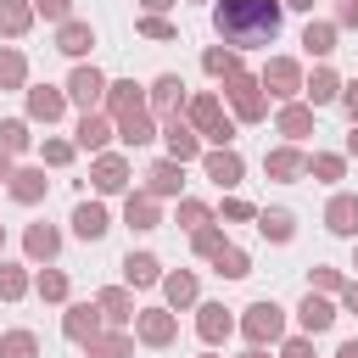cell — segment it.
<instances>
[{
	"label": "cell",
	"mask_w": 358,
	"mask_h": 358,
	"mask_svg": "<svg viewBox=\"0 0 358 358\" xmlns=\"http://www.w3.org/2000/svg\"><path fill=\"white\" fill-rule=\"evenodd\" d=\"M95 324H101L95 308H67V336L73 341H95Z\"/></svg>",
	"instance_id": "d6986e66"
},
{
	"label": "cell",
	"mask_w": 358,
	"mask_h": 358,
	"mask_svg": "<svg viewBox=\"0 0 358 358\" xmlns=\"http://www.w3.org/2000/svg\"><path fill=\"white\" fill-rule=\"evenodd\" d=\"M123 218H129L134 229H157V207H151L145 196H129V207H123Z\"/></svg>",
	"instance_id": "4316f807"
},
{
	"label": "cell",
	"mask_w": 358,
	"mask_h": 358,
	"mask_svg": "<svg viewBox=\"0 0 358 358\" xmlns=\"http://www.w3.org/2000/svg\"><path fill=\"white\" fill-rule=\"evenodd\" d=\"M28 257H56V229L34 224V229H28Z\"/></svg>",
	"instance_id": "f1b7e54d"
},
{
	"label": "cell",
	"mask_w": 358,
	"mask_h": 358,
	"mask_svg": "<svg viewBox=\"0 0 358 358\" xmlns=\"http://www.w3.org/2000/svg\"><path fill=\"white\" fill-rule=\"evenodd\" d=\"M224 218H257L252 201H224Z\"/></svg>",
	"instance_id": "c3c4849f"
},
{
	"label": "cell",
	"mask_w": 358,
	"mask_h": 358,
	"mask_svg": "<svg viewBox=\"0 0 358 358\" xmlns=\"http://www.w3.org/2000/svg\"><path fill=\"white\" fill-rule=\"evenodd\" d=\"M207 179H218V185H241V157H235V151H213V157H207Z\"/></svg>",
	"instance_id": "8fae6325"
},
{
	"label": "cell",
	"mask_w": 358,
	"mask_h": 358,
	"mask_svg": "<svg viewBox=\"0 0 358 358\" xmlns=\"http://www.w3.org/2000/svg\"><path fill=\"white\" fill-rule=\"evenodd\" d=\"M196 330H201V341H224V336H229V313H224L218 302H207L201 319H196Z\"/></svg>",
	"instance_id": "4fadbf2b"
},
{
	"label": "cell",
	"mask_w": 358,
	"mask_h": 358,
	"mask_svg": "<svg viewBox=\"0 0 358 358\" xmlns=\"http://www.w3.org/2000/svg\"><path fill=\"white\" fill-rule=\"evenodd\" d=\"M347 112L358 117V84H347Z\"/></svg>",
	"instance_id": "816d5d0a"
},
{
	"label": "cell",
	"mask_w": 358,
	"mask_h": 358,
	"mask_svg": "<svg viewBox=\"0 0 358 358\" xmlns=\"http://www.w3.org/2000/svg\"><path fill=\"white\" fill-rule=\"evenodd\" d=\"M0 179H11V162H6V151H0Z\"/></svg>",
	"instance_id": "11a10c76"
},
{
	"label": "cell",
	"mask_w": 358,
	"mask_h": 358,
	"mask_svg": "<svg viewBox=\"0 0 358 358\" xmlns=\"http://www.w3.org/2000/svg\"><path fill=\"white\" fill-rule=\"evenodd\" d=\"M140 336H145L151 347H168V341H173V313H162V308L140 313Z\"/></svg>",
	"instance_id": "52a82bcc"
},
{
	"label": "cell",
	"mask_w": 358,
	"mask_h": 358,
	"mask_svg": "<svg viewBox=\"0 0 358 358\" xmlns=\"http://www.w3.org/2000/svg\"><path fill=\"white\" fill-rule=\"evenodd\" d=\"M39 11H45V17H56V22H62V17H67V11H73V0H39Z\"/></svg>",
	"instance_id": "7dc6e473"
},
{
	"label": "cell",
	"mask_w": 358,
	"mask_h": 358,
	"mask_svg": "<svg viewBox=\"0 0 358 358\" xmlns=\"http://www.w3.org/2000/svg\"><path fill=\"white\" fill-rule=\"evenodd\" d=\"M22 145H28V129H22L17 117H6V123H0V151L11 157V151H22Z\"/></svg>",
	"instance_id": "836d02e7"
},
{
	"label": "cell",
	"mask_w": 358,
	"mask_h": 358,
	"mask_svg": "<svg viewBox=\"0 0 358 358\" xmlns=\"http://www.w3.org/2000/svg\"><path fill=\"white\" fill-rule=\"evenodd\" d=\"M257 229L268 241H291V213H257Z\"/></svg>",
	"instance_id": "83f0119b"
},
{
	"label": "cell",
	"mask_w": 358,
	"mask_h": 358,
	"mask_svg": "<svg viewBox=\"0 0 358 358\" xmlns=\"http://www.w3.org/2000/svg\"><path fill=\"white\" fill-rule=\"evenodd\" d=\"M347 151H352V157H358V129H352V134H347Z\"/></svg>",
	"instance_id": "9f6ffc18"
},
{
	"label": "cell",
	"mask_w": 358,
	"mask_h": 358,
	"mask_svg": "<svg viewBox=\"0 0 358 358\" xmlns=\"http://www.w3.org/2000/svg\"><path fill=\"white\" fill-rule=\"evenodd\" d=\"M140 34H151V39H173V28H168L162 17H145V22H140Z\"/></svg>",
	"instance_id": "f6af8a7d"
},
{
	"label": "cell",
	"mask_w": 358,
	"mask_h": 358,
	"mask_svg": "<svg viewBox=\"0 0 358 358\" xmlns=\"http://www.w3.org/2000/svg\"><path fill=\"white\" fill-rule=\"evenodd\" d=\"M196 252H201V257H218V252H224L218 229H196Z\"/></svg>",
	"instance_id": "b9f144b4"
},
{
	"label": "cell",
	"mask_w": 358,
	"mask_h": 358,
	"mask_svg": "<svg viewBox=\"0 0 358 358\" xmlns=\"http://www.w3.org/2000/svg\"><path fill=\"white\" fill-rule=\"evenodd\" d=\"M22 28H28V6L0 0V34H22Z\"/></svg>",
	"instance_id": "d6a6232c"
},
{
	"label": "cell",
	"mask_w": 358,
	"mask_h": 358,
	"mask_svg": "<svg viewBox=\"0 0 358 358\" xmlns=\"http://www.w3.org/2000/svg\"><path fill=\"white\" fill-rule=\"evenodd\" d=\"M179 218H185L190 229H201V224H207V207H201V201H185V207H179Z\"/></svg>",
	"instance_id": "ee69618b"
},
{
	"label": "cell",
	"mask_w": 358,
	"mask_h": 358,
	"mask_svg": "<svg viewBox=\"0 0 358 358\" xmlns=\"http://www.w3.org/2000/svg\"><path fill=\"white\" fill-rule=\"evenodd\" d=\"M302 45H308L313 56H330V50H336V28H330V22H308V34H302Z\"/></svg>",
	"instance_id": "7402d4cb"
},
{
	"label": "cell",
	"mask_w": 358,
	"mask_h": 358,
	"mask_svg": "<svg viewBox=\"0 0 358 358\" xmlns=\"http://www.w3.org/2000/svg\"><path fill=\"white\" fill-rule=\"evenodd\" d=\"M28 291V274L22 268H0V296H22Z\"/></svg>",
	"instance_id": "60d3db41"
},
{
	"label": "cell",
	"mask_w": 358,
	"mask_h": 358,
	"mask_svg": "<svg viewBox=\"0 0 358 358\" xmlns=\"http://www.w3.org/2000/svg\"><path fill=\"white\" fill-rule=\"evenodd\" d=\"M22 73H28L22 56L17 50H0V84H22Z\"/></svg>",
	"instance_id": "f35d334b"
},
{
	"label": "cell",
	"mask_w": 358,
	"mask_h": 358,
	"mask_svg": "<svg viewBox=\"0 0 358 358\" xmlns=\"http://www.w3.org/2000/svg\"><path fill=\"white\" fill-rule=\"evenodd\" d=\"M263 168H268L274 179H296V173H302V157H296V151H268Z\"/></svg>",
	"instance_id": "cb8c5ba5"
},
{
	"label": "cell",
	"mask_w": 358,
	"mask_h": 358,
	"mask_svg": "<svg viewBox=\"0 0 358 358\" xmlns=\"http://www.w3.org/2000/svg\"><path fill=\"white\" fill-rule=\"evenodd\" d=\"M330 319H336V308H330V302H319V296H308V302H302V330H313V336H319V330H330Z\"/></svg>",
	"instance_id": "44dd1931"
},
{
	"label": "cell",
	"mask_w": 358,
	"mask_h": 358,
	"mask_svg": "<svg viewBox=\"0 0 358 358\" xmlns=\"http://www.w3.org/2000/svg\"><path fill=\"white\" fill-rule=\"evenodd\" d=\"M280 358H313V347H308V341H285V352H280Z\"/></svg>",
	"instance_id": "681fc988"
},
{
	"label": "cell",
	"mask_w": 358,
	"mask_h": 358,
	"mask_svg": "<svg viewBox=\"0 0 358 358\" xmlns=\"http://www.w3.org/2000/svg\"><path fill=\"white\" fill-rule=\"evenodd\" d=\"M313 173L319 179H341V157H313Z\"/></svg>",
	"instance_id": "7bdbcfd3"
},
{
	"label": "cell",
	"mask_w": 358,
	"mask_h": 358,
	"mask_svg": "<svg viewBox=\"0 0 358 358\" xmlns=\"http://www.w3.org/2000/svg\"><path fill=\"white\" fill-rule=\"evenodd\" d=\"M229 95H235V112L252 123V117H263V95H257V78H246V73H235L229 78Z\"/></svg>",
	"instance_id": "5b68a950"
},
{
	"label": "cell",
	"mask_w": 358,
	"mask_h": 358,
	"mask_svg": "<svg viewBox=\"0 0 358 358\" xmlns=\"http://www.w3.org/2000/svg\"><path fill=\"white\" fill-rule=\"evenodd\" d=\"M246 358H263V352H246Z\"/></svg>",
	"instance_id": "91938a15"
},
{
	"label": "cell",
	"mask_w": 358,
	"mask_h": 358,
	"mask_svg": "<svg viewBox=\"0 0 358 358\" xmlns=\"http://www.w3.org/2000/svg\"><path fill=\"white\" fill-rule=\"evenodd\" d=\"M324 218H330L336 235H358V196H336V201L324 207Z\"/></svg>",
	"instance_id": "8992f818"
},
{
	"label": "cell",
	"mask_w": 358,
	"mask_h": 358,
	"mask_svg": "<svg viewBox=\"0 0 358 358\" xmlns=\"http://www.w3.org/2000/svg\"><path fill=\"white\" fill-rule=\"evenodd\" d=\"M145 179H151V190H157V196H173V190H179V162H157Z\"/></svg>",
	"instance_id": "484cf974"
},
{
	"label": "cell",
	"mask_w": 358,
	"mask_h": 358,
	"mask_svg": "<svg viewBox=\"0 0 358 358\" xmlns=\"http://www.w3.org/2000/svg\"><path fill=\"white\" fill-rule=\"evenodd\" d=\"M341 296H347V308H352V313H358V285H347V291H341Z\"/></svg>",
	"instance_id": "f5cc1de1"
},
{
	"label": "cell",
	"mask_w": 358,
	"mask_h": 358,
	"mask_svg": "<svg viewBox=\"0 0 358 358\" xmlns=\"http://www.w3.org/2000/svg\"><path fill=\"white\" fill-rule=\"evenodd\" d=\"M336 358H358V341H347V347H341V352H336Z\"/></svg>",
	"instance_id": "db71d44e"
},
{
	"label": "cell",
	"mask_w": 358,
	"mask_h": 358,
	"mask_svg": "<svg viewBox=\"0 0 358 358\" xmlns=\"http://www.w3.org/2000/svg\"><path fill=\"white\" fill-rule=\"evenodd\" d=\"M285 6H296V11H308V6H313V0H285Z\"/></svg>",
	"instance_id": "6f0895ef"
},
{
	"label": "cell",
	"mask_w": 358,
	"mask_h": 358,
	"mask_svg": "<svg viewBox=\"0 0 358 358\" xmlns=\"http://www.w3.org/2000/svg\"><path fill=\"white\" fill-rule=\"evenodd\" d=\"M67 157H73V145H62V140H50V145H45V162H56V168H62Z\"/></svg>",
	"instance_id": "bcb514c9"
},
{
	"label": "cell",
	"mask_w": 358,
	"mask_h": 358,
	"mask_svg": "<svg viewBox=\"0 0 358 358\" xmlns=\"http://www.w3.org/2000/svg\"><path fill=\"white\" fill-rule=\"evenodd\" d=\"M145 6H151V11H162V6H173V0H145Z\"/></svg>",
	"instance_id": "680465c9"
},
{
	"label": "cell",
	"mask_w": 358,
	"mask_h": 358,
	"mask_svg": "<svg viewBox=\"0 0 358 358\" xmlns=\"http://www.w3.org/2000/svg\"><path fill=\"white\" fill-rule=\"evenodd\" d=\"M123 274H129V285H157V257L151 252H129L123 257Z\"/></svg>",
	"instance_id": "7c38bea8"
},
{
	"label": "cell",
	"mask_w": 358,
	"mask_h": 358,
	"mask_svg": "<svg viewBox=\"0 0 358 358\" xmlns=\"http://www.w3.org/2000/svg\"><path fill=\"white\" fill-rule=\"evenodd\" d=\"M179 90H185V84L168 73V78H157V84H151V101H157V106H173V101H179Z\"/></svg>",
	"instance_id": "8d00e7d4"
},
{
	"label": "cell",
	"mask_w": 358,
	"mask_h": 358,
	"mask_svg": "<svg viewBox=\"0 0 358 358\" xmlns=\"http://www.w3.org/2000/svg\"><path fill=\"white\" fill-rule=\"evenodd\" d=\"M162 291H168V302H173V308H185V302L196 296V280H190V274H168V280H162Z\"/></svg>",
	"instance_id": "4dcf8cb0"
},
{
	"label": "cell",
	"mask_w": 358,
	"mask_h": 358,
	"mask_svg": "<svg viewBox=\"0 0 358 358\" xmlns=\"http://www.w3.org/2000/svg\"><path fill=\"white\" fill-rule=\"evenodd\" d=\"M280 324H285V319H280L274 302H252V308H246V336H252L257 347H263V341H280Z\"/></svg>",
	"instance_id": "3957f363"
},
{
	"label": "cell",
	"mask_w": 358,
	"mask_h": 358,
	"mask_svg": "<svg viewBox=\"0 0 358 358\" xmlns=\"http://www.w3.org/2000/svg\"><path fill=\"white\" fill-rule=\"evenodd\" d=\"M190 123H196V129H207V140H213V129L224 123V112H218V101H213V95H201V101H190Z\"/></svg>",
	"instance_id": "ffe728a7"
},
{
	"label": "cell",
	"mask_w": 358,
	"mask_h": 358,
	"mask_svg": "<svg viewBox=\"0 0 358 358\" xmlns=\"http://www.w3.org/2000/svg\"><path fill=\"white\" fill-rule=\"evenodd\" d=\"M213 263H218V274H224V280H241V274H252V268H246V252H235V246H224Z\"/></svg>",
	"instance_id": "f546056e"
},
{
	"label": "cell",
	"mask_w": 358,
	"mask_h": 358,
	"mask_svg": "<svg viewBox=\"0 0 358 358\" xmlns=\"http://www.w3.org/2000/svg\"><path fill=\"white\" fill-rule=\"evenodd\" d=\"M90 358H129V336H95Z\"/></svg>",
	"instance_id": "1f68e13d"
},
{
	"label": "cell",
	"mask_w": 358,
	"mask_h": 358,
	"mask_svg": "<svg viewBox=\"0 0 358 358\" xmlns=\"http://www.w3.org/2000/svg\"><path fill=\"white\" fill-rule=\"evenodd\" d=\"M73 229H78L84 241H101V235H106V207H95V201H84V207L73 213Z\"/></svg>",
	"instance_id": "9c48e42d"
},
{
	"label": "cell",
	"mask_w": 358,
	"mask_h": 358,
	"mask_svg": "<svg viewBox=\"0 0 358 358\" xmlns=\"http://www.w3.org/2000/svg\"><path fill=\"white\" fill-rule=\"evenodd\" d=\"M106 101H112V112H117V134H123L129 145H145V140H151V117H145V106H140L134 84H112V90H106Z\"/></svg>",
	"instance_id": "7a4b0ae2"
},
{
	"label": "cell",
	"mask_w": 358,
	"mask_h": 358,
	"mask_svg": "<svg viewBox=\"0 0 358 358\" xmlns=\"http://www.w3.org/2000/svg\"><path fill=\"white\" fill-rule=\"evenodd\" d=\"M106 140H112V129H106L101 117H90V112H84V123H78V145H84V151H101Z\"/></svg>",
	"instance_id": "603a6c76"
},
{
	"label": "cell",
	"mask_w": 358,
	"mask_h": 358,
	"mask_svg": "<svg viewBox=\"0 0 358 358\" xmlns=\"http://www.w3.org/2000/svg\"><path fill=\"white\" fill-rule=\"evenodd\" d=\"M67 95H73V101H78V106H95V101H101V95H106V78H101V73H95V67H78V73H73V78H67Z\"/></svg>",
	"instance_id": "277c9868"
},
{
	"label": "cell",
	"mask_w": 358,
	"mask_h": 358,
	"mask_svg": "<svg viewBox=\"0 0 358 358\" xmlns=\"http://www.w3.org/2000/svg\"><path fill=\"white\" fill-rule=\"evenodd\" d=\"M263 84H268L274 95H296V84H302V73H296V62H268V73H263Z\"/></svg>",
	"instance_id": "ba28073f"
},
{
	"label": "cell",
	"mask_w": 358,
	"mask_h": 358,
	"mask_svg": "<svg viewBox=\"0 0 358 358\" xmlns=\"http://www.w3.org/2000/svg\"><path fill=\"white\" fill-rule=\"evenodd\" d=\"M162 134H168V151H173V162H190V157H196V134H190V129H185L179 117H173V123H168Z\"/></svg>",
	"instance_id": "9a60e30c"
},
{
	"label": "cell",
	"mask_w": 358,
	"mask_h": 358,
	"mask_svg": "<svg viewBox=\"0 0 358 358\" xmlns=\"http://www.w3.org/2000/svg\"><path fill=\"white\" fill-rule=\"evenodd\" d=\"M56 45H62L67 56H84V50L95 45V34H90V22H62V34H56Z\"/></svg>",
	"instance_id": "30bf717a"
},
{
	"label": "cell",
	"mask_w": 358,
	"mask_h": 358,
	"mask_svg": "<svg viewBox=\"0 0 358 358\" xmlns=\"http://www.w3.org/2000/svg\"><path fill=\"white\" fill-rule=\"evenodd\" d=\"M11 196H17V201H39V196H45V173H39V168L11 173Z\"/></svg>",
	"instance_id": "e0dca14e"
},
{
	"label": "cell",
	"mask_w": 358,
	"mask_h": 358,
	"mask_svg": "<svg viewBox=\"0 0 358 358\" xmlns=\"http://www.w3.org/2000/svg\"><path fill=\"white\" fill-rule=\"evenodd\" d=\"M39 352V341L28 336V330H11V336H0V358H34Z\"/></svg>",
	"instance_id": "d4e9b609"
},
{
	"label": "cell",
	"mask_w": 358,
	"mask_h": 358,
	"mask_svg": "<svg viewBox=\"0 0 358 358\" xmlns=\"http://www.w3.org/2000/svg\"><path fill=\"white\" fill-rule=\"evenodd\" d=\"M213 22L235 50L241 45H268L280 34V0H218Z\"/></svg>",
	"instance_id": "6da1fadb"
},
{
	"label": "cell",
	"mask_w": 358,
	"mask_h": 358,
	"mask_svg": "<svg viewBox=\"0 0 358 358\" xmlns=\"http://www.w3.org/2000/svg\"><path fill=\"white\" fill-rule=\"evenodd\" d=\"M95 308H101V313H106L112 324L134 319V302H129V291H117V285H112V291H101V302H95Z\"/></svg>",
	"instance_id": "ac0fdd59"
},
{
	"label": "cell",
	"mask_w": 358,
	"mask_h": 358,
	"mask_svg": "<svg viewBox=\"0 0 358 358\" xmlns=\"http://www.w3.org/2000/svg\"><path fill=\"white\" fill-rule=\"evenodd\" d=\"M341 22H347V28L358 22V0H341Z\"/></svg>",
	"instance_id": "f907efd6"
},
{
	"label": "cell",
	"mask_w": 358,
	"mask_h": 358,
	"mask_svg": "<svg viewBox=\"0 0 358 358\" xmlns=\"http://www.w3.org/2000/svg\"><path fill=\"white\" fill-rule=\"evenodd\" d=\"M280 129H285V134H308V129H313V117H308L302 106H285V112H280Z\"/></svg>",
	"instance_id": "74e56055"
},
{
	"label": "cell",
	"mask_w": 358,
	"mask_h": 358,
	"mask_svg": "<svg viewBox=\"0 0 358 358\" xmlns=\"http://www.w3.org/2000/svg\"><path fill=\"white\" fill-rule=\"evenodd\" d=\"M28 112H34V117H45V123H50V117H62V90H45V84H39V90H28Z\"/></svg>",
	"instance_id": "5bb4252c"
},
{
	"label": "cell",
	"mask_w": 358,
	"mask_h": 358,
	"mask_svg": "<svg viewBox=\"0 0 358 358\" xmlns=\"http://www.w3.org/2000/svg\"><path fill=\"white\" fill-rule=\"evenodd\" d=\"M123 179H129L123 157H101L95 162V190H123Z\"/></svg>",
	"instance_id": "2e32d148"
},
{
	"label": "cell",
	"mask_w": 358,
	"mask_h": 358,
	"mask_svg": "<svg viewBox=\"0 0 358 358\" xmlns=\"http://www.w3.org/2000/svg\"><path fill=\"white\" fill-rule=\"evenodd\" d=\"M39 296L62 302V296H67V274H56V268H50V274H39Z\"/></svg>",
	"instance_id": "ab89813d"
},
{
	"label": "cell",
	"mask_w": 358,
	"mask_h": 358,
	"mask_svg": "<svg viewBox=\"0 0 358 358\" xmlns=\"http://www.w3.org/2000/svg\"><path fill=\"white\" fill-rule=\"evenodd\" d=\"M207 73H218V78H235V73H241L235 50H207Z\"/></svg>",
	"instance_id": "e575fe53"
},
{
	"label": "cell",
	"mask_w": 358,
	"mask_h": 358,
	"mask_svg": "<svg viewBox=\"0 0 358 358\" xmlns=\"http://www.w3.org/2000/svg\"><path fill=\"white\" fill-rule=\"evenodd\" d=\"M336 90H341V84H336V73H313V84H308L313 106H319V101H336Z\"/></svg>",
	"instance_id": "d590c367"
}]
</instances>
